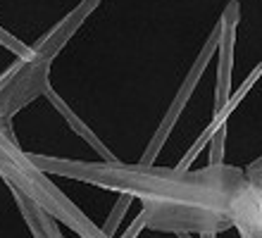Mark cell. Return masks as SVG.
<instances>
[{
  "label": "cell",
  "mask_w": 262,
  "mask_h": 238,
  "mask_svg": "<svg viewBox=\"0 0 262 238\" xmlns=\"http://www.w3.org/2000/svg\"><path fill=\"white\" fill-rule=\"evenodd\" d=\"M262 76V62L260 64H257L255 69H253V74L248 76V79H246V81L241 83V89L236 91V93H231V98H229L227 100V105H224V107L222 110H217V112H214V119H212V124H210V126H207L205 131H203V136L198 138V141H195V145L191 150H188L186 155H184V160H181L179 162V167H177V171H186L188 167H191V164L195 162V157L200 155V150L205 148V143L210 141V138L214 136V134H217V131L220 129H224V124H227V119H229V115H231V112H234L236 110V105H238V102L243 100V95L248 93L250 89H253V83L257 81V79H260Z\"/></svg>",
  "instance_id": "cell-3"
},
{
  "label": "cell",
  "mask_w": 262,
  "mask_h": 238,
  "mask_svg": "<svg viewBox=\"0 0 262 238\" xmlns=\"http://www.w3.org/2000/svg\"><path fill=\"white\" fill-rule=\"evenodd\" d=\"M246 177H248L250 188H255V190H260L262 193V157L253 164V167H250L248 171H246Z\"/></svg>",
  "instance_id": "cell-6"
},
{
  "label": "cell",
  "mask_w": 262,
  "mask_h": 238,
  "mask_svg": "<svg viewBox=\"0 0 262 238\" xmlns=\"http://www.w3.org/2000/svg\"><path fill=\"white\" fill-rule=\"evenodd\" d=\"M143 226H148V212H145V210L141 212V214H138L136 222H134V224L129 226V231H126L122 238H136L138 233H141V229H143Z\"/></svg>",
  "instance_id": "cell-7"
},
{
  "label": "cell",
  "mask_w": 262,
  "mask_h": 238,
  "mask_svg": "<svg viewBox=\"0 0 262 238\" xmlns=\"http://www.w3.org/2000/svg\"><path fill=\"white\" fill-rule=\"evenodd\" d=\"M236 19H238V5L231 3L222 19L220 41H222V62L220 76H217V100H214V112L227 105L231 98V64H234V36H236Z\"/></svg>",
  "instance_id": "cell-2"
},
{
  "label": "cell",
  "mask_w": 262,
  "mask_h": 238,
  "mask_svg": "<svg viewBox=\"0 0 262 238\" xmlns=\"http://www.w3.org/2000/svg\"><path fill=\"white\" fill-rule=\"evenodd\" d=\"M217 43H220V29H214V34L210 36V41L205 43V48H203L200 57L195 60L193 69H191V72H188V76L184 79L179 93H177V98H174L172 105H169V110H167V115H165V119H162V124H160V129L155 131V136H152L150 145H148V150H145V155H143V160H141V164H152V162H155V157H158V153L162 150L165 141L169 138V134H172V129H174V124H177V119H179L181 112H184V107H186V102L191 100V95H193L195 86H198V81H200V76H203V72H205L207 62H210V57L214 55Z\"/></svg>",
  "instance_id": "cell-1"
},
{
  "label": "cell",
  "mask_w": 262,
  "mask_h": 238,
  "mask_svg": "<svg viewBox=\"0 0 262 238\" xmlns=\"http://www.w3.org/2000/svg\"><path fill=\"white\" fill-rule=\"evenodd\" d=\"M134 203V196L131 193H122V198H119V203L115 205V210L110 212V219H107V224L103 226V238H112L115 236V229L119 226V222H122V217L126 214V210H129V205Z\"/></svg>",
  "instance_id": "cell-5"
},
{
  "label": "cell",
  "mask_w": 262,
  "mask_h": 238,
  "mask_svg": "<svg viewBox=\"0 0 262 238\" xmlns=\"http://www.w3.org/2000/svg\"><path fill=\"white\" fill-rule=\"evenodd\" d=\"M46 93H48V98H50V100H53V105H55V107L60 110V112H62L64 117H67V122L72 124V129H74V131H79V134H81V136L86 138V141H89V143H91V145H93V148H96V150H100V153H103V155L107 157V160H115V157H112L110 153L105 150V145H103V143L98 141V138L93 136V134H91V131L86 129V126H83V122H81V119H79V117H74V115H72V112H69V110H67V105H64V102H62V98H57V95L53 93V89H48V91H46Z\"/></svg>",
  "instance_id": "cell-4"
}]
</instances>
